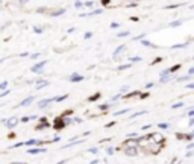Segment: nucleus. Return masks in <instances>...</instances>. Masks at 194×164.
Here are the masks:
<instances>
[{"mask_svg":"<svg viewBox=\"0 0 194 164\" xmlns=\"http://www.w3.org/2000/svg\"><path fill=\"white\" fill-rule=\"evenodd\" d=\"M85 6H87V8H93L94 3H93V2H85Z\"/></svg>","mask_w":194,"mask_h":164,"instance_id":"7c9ffc66","label":"nucleus"},{"mask_svg":"<svg viewBox=\"0 0 194 164\" xmlns=\"http://www.w3.org/2000/svg\"><path fill=\"white\" fill-rule=\"evenodd\" d=\"M180 25H182V20H176V21L170 23V27H177V26H180Z\"/></svg>","mask_w":194,"mask_h":164,"instance_id":"f8f14e48","label":"nucleus"},{"mask_svg":"<svg viewBox=\"0 0 194 164\" xmlns=\"http://www.w3.org/2000/svg\"><path fill=\"white\" fill-rule=\"evenodd\" d=\"M106 152H108V155H112V154H114V149L109 147V149H106Z\"/></svg>","mask_w":194,"mask_h":164,"instance_id":"473e14b6","label":"nucleus"},{"mask_svg":"<svg viewBox=\"0 0 194 164\" xmlns=\"http://www.w3.org/2000/svg\"><path fill=\"white\" fill-rule=\"evenodd\" d=\"M111 27H112V29H117V27H120V25H118V23H111Z\"/></svg>","mask_w":194,"mask_h":164,"instance_id":"f704fd0d","label":"nucleus"},{"mask_svg":"<svg viewBox=\"0 0 194 164\" xmlns=\"http://www.w3.org/2000/svg\"><path fill=\"white\" fill-rule=\"evenodd\" d=\"M40 55H41V53H35V55H30V58H32V59H36V58H40Z\"/></svg>","mask_w":194,"mask_h":164,"instance_id":"c9c22d12","label":"nucleus"},{"mask_svg":"<svg viewBox=\"0 0 194 164\" xmlns=\"http://www.w3.org/2000/svg\"><path fill=\"white\" fill-rule=\"evenodd\" d=\"M44 65H46V61H41V62H36V65H34L30 70H32L34 73H43Z\"/></svg>","mask_w":194,"mask_h":164,"instance_id":"f257e3e1","label":"nucleus"},{"mask_svg":"<svg viewBox=\"0 0 194 164\" xmlns=\"http://www.w3.org/2000/svg\"><path fill=\"white\" fill-rule=\"evenodd\" d=\"M124 47H126V46H124V44H121V46H118V47L115 49V52H114V58H118V55H120V53H121V52L124 50Z\"/></svg>","mask_w":194,"mask_h":164,"instance_id":"9b49d317","label":"nucleus"},{"mask_svg":"<svg viewBox=\"0 0 194 164\" xmlns=\"http://www.w3.org/2000/svg\"><path fill=\"white\" fill-rule=\"evenodd\" d=\"M9 93V90H5V91H3V93H2V94H0V97H5V96L8 94Z\"/></svg>","mask_w":194,"mask_h":164,"instance_id":"4c0bfd02","label":"nucleus"},{"mask_svg":"<svg viewBox=\"0 0 194 164\" xmlns=\"http://www.w3.org/2000/svg\"><path fill=\"white\" fill-rule=\"evenodd\" d=\"M100 108H102V110H106V108H109V104L108 105H100Z\"/></svg>","mask_w":194,"mask_h":164,"instance_id":"79ce46f5","label":"nucleus"},{"mask_svg":"<svg viewBox=\"0 0 194 164\" xmlns=\"http://www.w3.org/2000/svg\"><path fill=\"white\" fill-rule=\"evenodd\" d=\"M44 11H46V8H38L36 9V12H44Z\"/></svg>","mask_w":194,"mask_h":164,"instance_id":"37998d69","label":"nucleus"},{"mask_svg":"<svg viewBox=\"0 0 194 164\" xmlns=\"http://www.w3.org/2000/svg\"><path fill=\"white\" fill-rule=\"evenodd\" d=\"M80 81H83V76H82V75L73 73V75L70 76V82H80Z\"/></svg>","mask_w":194,"mask_h":164,"instance_id":"20e7f679","label":"nucleus"},{"mask_svg":"<svg viewBox=\"0 0 194 164\" xmlns=\"http://www.w3.org/2000/svg\"><path fill=\"white\" fill-rule=\"evenodd\" d=\"M123 144L124 147H137V144H140V141L138 140H126Z\"/></svg>","mask_w":194,"mask_h":164,"instance_id":"7ed1b4c3","label":"nucleus"},{"mask_svg":"<svg viewBox=\"0 0 194 164\" xmlns=\"http://www.w3.org/2000/svg\"><path fill=\"white\" fill-rule=\"evenodd\" d=\"M44 87H49V81H43V79H38L36 81V90H41Z\"/></svg>","mask_w":194,"mask_h":164,"instance_id":"39448f33","label":"nucleus"},{"mask_svg":"<svg viewBox=\"0 0 194 164\" xmlns=\"http://www.w3.org/2000/svg\"><path fill=\"white\" fill-rule=\"evenodd\" d=\"M141 114H146V112H144V111H141V112H137V114H132V116H131L129 119H135V117H138V116H141Z\"/></svg>","mask_w":194,"mask_h":164,"instance_id":"a878e982","label":"nucleus"},{"mask_svg":"<svg viewBox=\"0 0 194 164\" xmlns=\"http://www.w3.org/2000/svg\"><path fill=\"white\" fill-rule=\"evenodd\" d=\"M27 152L34 155V154H43V152H46V149H43V147H32V149H29Z\"/></svg>","mask_w":194,"mask_h":164,"instance_id":"6e6552de","label":"nucleus"},{"mask_svg":"<svg viewBox=\"0 0 194 164\" xmlns=\"http://www.w3.org/2000/svg\"><path fill=\"white\" fill-rule=\"evenodd\" d=\"M141 44H143V46H147V47H156V46H153V44L150 43V41H147L146 38H144V40L141 41Z\"/></svg>","mask_w":194,"mask_h":164,"instance_id":"4468645a","label":"nucleus"},{"mask_svg":"<svg viewBox=\"0 0 194 164\" xmlns=\"http://www.w3.org/2000/svg\"><path fill=\"white\" fill-rule=\"evenodd\" d=\"M171 76H168V75H165V76H161V82L164 84V82H168V81H171Z\"/></svg>","mask_w":194,"mask_h":164,"instance_id":"2eb2a0df","label":"nucleus"},{"mask_svg":"<svg viewBox=\"0 0 194 164\" xmlns=\"http://www.w3.org/2000/svg\"><path fill=\"white\" fill-rule=\"evenodd\" d=\"M140 61H141V58H140V56H135V58H131V62H140Z\"/></svg>","mask_w":194,"mask_h":164,"instance_id":"5701e85b","label":"nucleus"},{"mask_svg":"<svg viewBox=\"0 0 194 164\" xmlns=\"http://www.w3.org/2000/svg\"><path fill=\"white\" fill-rule=\"evenodd\" d=\"M6 85H8V81H3L0 84V90H6Z\"/></svg>","mask_w":194,"mask_h":164,"instance_id":"6ab92c4d","label":"nucleus"},{"mask_svg":"<svg viewBox=\"0 0 194 164\" xmlns=\"http://www.w3.org/2000/svg\"><path fill=\"white\" fill-rule=\"evenodd\" d=\"M129 111V108H126V110H123V111H118V112H115L114 116H121V114H124V112H127Z\"/></svg>","mask_w":194,"mask_h":164,"instance_id":"cd10ccee","label":"nucleus"},{"mask_svg":"<svg viewBox=\"0 0 194 164\" xmlns=\"http://www.w3.org/2000/svg\"><path fill=\"white\" fill-rule=\"evenodd\" d=\"M190 79H191V76L188 75V76H184V78H177V81L179 82H185V81H190Z\"/></svg>","mask_w":194,"mask_h":164,"instance_id":"f3484780","label":"nucleus"},{"mask_svg":"<svg viewBox=\"0 0 194 164\" xmlns=\"http://www.w3.org/2000/svg\"><path fill=\"white\" fill-rule=\"evenodd\" d=\"M194 147V143H191V144H188V149H193Z\"/></svg>","mask_w":194,"mask_h":164,"instance_id":"a18cd8bd","label":"nucleus"},{"mask_svg":"<svg viewBox=\"0 0 194 164\" xmlns=\"http://www.w3.org/2000/svg\"><path fill=\"white\" fill-rule=\"evenodd\" d=\"M99 96H100V94H99V93H96L94 96H91V97H89L88 100H89V102H91V100H96V99H99Z\"/></svg>","mask_w":194,"mask_h":164,"instance_id":"bb28decb","label":"nucleus"},{"mask_svg":"<svg viewBox=\"0 0 194 164\" xmlns=\"http://www.w3.org/2000/svg\"><path fill=\"white\" fill-rule=\"evenodd\" d=\"M55 100H58V102H61V100H64V99H67V94H64V96H61V97H53Z\"/></svg>","mask_w":194,"mask_h":164,"instance_id":"b1692460","label":"nucleus"},{"mask_svg":"<svg viewBox=\"0 0 194 164\" xmlns=\"http://www.w3.org/2000/svg\"><path fill=\"white\" fill-rule=\"evenodd\" d=\"M83 37H85V40H89V38L93 37V32H87V34L83 35Z\"/></svg>","mask_w":194,"mask_h":164,"instance_id":"c756f323","label":"nucleus"},{"mask_svg":"<svg viewBox=\"0 0 194 164\" xmlns=\"http://www.w3.org/2000/svg\"><path fill=\"white\" fill-rule=\"evenodd\" d=\"M179 69H180V64H176L174 67H171V69H170V73H173V71H176V70H179Z\"/></svg>","mask_w":194,"mask_h":164,"instance_id":"a211bd4d","label":"nucleus"},{"mask_svg":"<svg viewBox=\"0 0 194 164\" xmlns=\"http://www.w3.org/2000/svg\"><path fill=\"white\" fill-rule=\"evenodd\" d=\"M27 2H29V0H18V3H20V5H26Z\"/></svg>","mask_w":194,"mask_h":164,"instance_id":"58836bf2","label":"nucleus"},{"mask_svg":"<svg viewBox=\"0 0 194 164\" xmlns=\"http://www.w3.org/2000/svg\"><path fill=\"white\" fill-rule=\"evenodd\" d=\"M3 123L6 125V128L11 129V128H14V126L18 123V119L17 117H11V119H8V120H3Z\"/></svg>","mask_w":194,"mask_h":164,"instance_id":"f03ea898","label":"nucleus"},{"mask_svg":"<svg viewBox=\"0 0 194 164\" xmlns=\"http://www.w3.org/2000/svg\"><path fill=\"white\" fill-rule=\"evenodd\" d=\"M126 69H131V64H124V65L118 67V70H126Z\"/></svg>","mask_w":194,"mask_h":164,"instance_id":"4be33fe9","label":"nucleus"},{"mask_svg":"<svg viewBox=\"0 0 194 164\" xmlns=\"http://www.w3.org/2000/svg\"><path fill=\"white\" fill-rule=\"evenodd\" d=\"M188 117H190V119H194V110H191V111L188 112Z\"/></svg>","mask_w":194,"mask_h":164,"instance_id":"72a5a7b5","label":"nucleus"},{"mask_svg":"<svg viewBox=\"0 0 194 164\" xmlns=\"http://www.w3.org/2000/svg\"><path fill=\"white\" fill-rule=\"evenodd\" d=\"M124 154L129 156L132 155H137V147H126V150H124Z\"/></svg>","mask_w":194,"mask_h":164,"instance_id":"1a4fd4ad","label":"nucleus"},{"mask_svg":"<svg viewBox=\"0 0 194 164\" xmlns=\"http://www.w3.org/2000/svg\"><path fill=\"white\" fill-rule=\"evenodd\" d=\"M55 99H43L40 104H38V108H46V106H49V104L50 102H53Z\"/></svg>","mask_w":194,"mask_h":164,"instance_id":"423d86ee","label":"nucleus"},{"mask_svg":"<svg viewBox=\"0 0 194 164\" xmlns=\"http://www.w3.org/2000/svg\"><path fill=\"white\" fill-rule=\"evenodd\" d=\"M127 35H129V31H123V32H118V34H117V37H120V38H121V37H127Z\"/></svg>","mask_w":194,"mask_h":164,"instance_id":"dca6fc26","label":"nucleus"},{"mask_svg":"<svg viewBox=\"0 0 194 164\" xmlns=\"http://www.w3.org/2000/svg\"><path fill=\"white\" fill-rule=\"evenodd\" d=\"M188 75H190V76H191V75H194V67H191V69H190V71H188Z\"/></svg>","mask_w":194,"mask_h":164,"instance_id":"a19ab883","label":"nucleus"},{"mask_svg":"<svg viewBox=\"0 0 194 164\" xmlns=\"http://www.w3.org/2000/svg\"><path fill=\"white\" fill-rule=\"evenodd\" d=\"M83 6H85V3H82V2H79V0H77V2H76V8H77V9L83 8Z\"/></svg>","mask_w":194,"mask_h":164,"instance_id":"412c9836","label":"nucleus"},{"mask_svg":"<svg viewBox=\"0 0 194 164\" xmlns=\"http://www.w3.org/2000/svg\"><path fill=\"white\" fill-rule=\"evenodd\" d=\"M62 14H65V9H64V8L56 9V11H52L49 15H50V17H58V15H62Z\"/></svg>","mask_w":194,"mask_h":164,"instance_id":"0eeeda50","label":"nucleus"},{"mask_svg":"<svg viewBox=\"0 0 194 164\" xmlns=\"http://www.w3.org/2000/svg\"><path fill=\"white\" fill-rule=\"evenodd\" d=\"M188 43H180V44H174V46H171V49H180V47H186Z\"/></svg>","mask_w":194,"mask_h":164,"instance_id":"ddd939ff","label":"nucleus"},{"mask_svg":"<svg viewBox=\"0 0 194 164\" xmlns=\"http://www.w3.org/2000/svg\"><path fill=\"white\" fill-rule=\"evenodd\" d=\"M20 56H21V58H26V56H29V53H27V52H24V53H20Z\"/></svg>","mask_w":194,"mask_h":164,"instance_id":"ea45409f","label":"nucleus"},{"mask_svg":"<svg viewBox=\"0 0 194 164\" xmlns=\"http://www.w3.org/2000/svg\"><path fill=\"white\" fill-rule=\"evenodd\" d=\"M186 88H194V82H191V84H188V85H186Z\"/></svg>","mask_w":194,"mask_h":164,"instance_id":"c03bdc74","label":"nucleus"},{"mask_svg":"<svg viewBox=\"0 0 194 164\" xmlns=\"http://www.w3.org/2000/svg\"><path fill=\"white\" fill-rule=\"evenodd\" d=\"M127 90H129V87H126V85H124L123 88H121V93H127Z\"/></svg>","mask_w":194,"mask_h":164,"instance_id":"e433bc0d","label":"nucleus"},{"mask_svg":"<svg viewBox=\"0 0 194 164\" xmlns=\"http://www.w3.org/2000/svg\"><path fill=\"white\" fill-rule=\"evenodd\" d=\"M144 38H146V35H144V34H141V35H137V37H135L133 40L137 41V40H144Z\"/></svg>","mask_w":194,"mask_h":164,"instance_id":"393cba45","label":"nucleus"},{"mask_svg":"<svg viewBox=\"0 0 194 164\" xmlns=\"http://www.w3.org/2000/svg\"><path fill=\"white\" fill-rule=\"evenodd\" d=\"M32 102H34V97L30 96V97H27V99H24V100H23V102L20 104V106H29V105L32 104Z\"/></svg>","mask_w":194,"mask_h":164,"instance_id":"9d476101","label":"nucleus"},{"mask_svg":"<svg viewBox=\"0 0 194 164\" xmlns=\"http://www.w3.org/2000/svg\"><path fill=\"white\" fill-rule=\"evenodd\" d=\"M158 128H159V129H167V128H168V125H167V123H159V125H158Z\"/></svg>","mask_w":194,"mask_h":164,"instance_id":"aec40b11","label":"nucleus"},{"mask_svg":"<svg viewBox=\"0 0 194 164\" xmlns=\"http://www.w3.org/2000/svg\"><path fill=\"white\" fill-rule=\"evenodd\" d=\"M180 106H184V102H179V104H174L171 108H180Z\"/></svg>","mask_w":194,"mask_h":164,"instance_id":"c85d7f7f","label":"nucleus"},{"mask_svg":"<svg viewBox=\"0 0 194 164\" xmlns=\"http://www.w3.org/2000/svg\"><path fill=\"white\" fill-rule=\"evenodd\" d=\"M34 31H35V34H41V32H43V29H41V27H34Z\"/></svg>","mask_w":194,"mask_h":164,"instance_id":"2f4dec72","label":"nucleus"}]
</instances>
